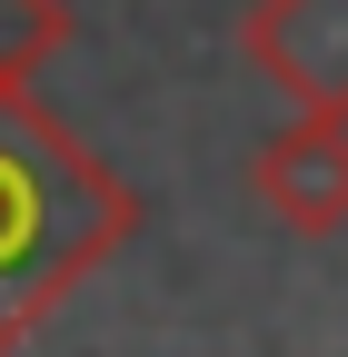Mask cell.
I'll return each instance as SVG.
<instances>
[{
	"instance_id": "obj_1",
	"label": "cell",
	"mask_w": 348,
	"mask_h": 357,
	"mask_svg": "<svg viewBox=\"0 0 348 357\" xmlns=\"http://www.w3.org/2000/svg\"><path fill=\"white\" fill-rule=\"evenodd\" d=\"M129 229H140L129 178L30 89H0V357L50 328L70 288L119 258Z\"/></svg>"
},
{
	"instance_id": "obj_2",
	"label": "cell",
	"mask_w": 348,
	"mask_h": 357,
	"mask_svg": "<svg viewBox=\"0 0 348 357\" xmlns=\"http://www.w3.org/2000/svg\"><path fill=\"white\" fill-rule=\"evenodd\" d=\"M249 199L289 238H338L348 229V119L338 109H289V129L249 149Z\"/></svg>"
},
{
	"instance_id": "obj_3",
	"label": "cell",
	"mask_w": 348,
	"mask_h": 357,
	"mask_svg": "<svg viewBox=\"0 0 348 357\" xmlns=\"http://www.w3.org/2000/svg\"><path fill=\"white\" fill-rule=\"evenodd\" d=\"M239 60L289 109H338L348 119V0H249Z\"/></svg>"
},
{
	"instance_id": "obj_4",
	"label": "cell",
	"mask_w": 348,
	"mask_h": 357,
	"mask_svg": "<svg viewBox=\"0 0 348 357\" xmlns=\"http://www.w3.org/2000/svg\"><path fill=\"white\" fill-rule=\"evenodd\" d=\"M70 40H80L70 0H0V89H30Z\"/></svg>"
}]
</instances>
